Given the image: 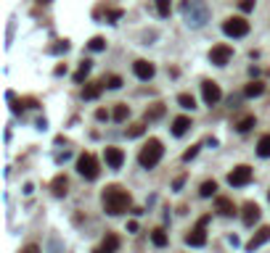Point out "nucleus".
<instances>
[{
	"instance_id": "58836bf2",
	"label": "nucleus",
	"mask_w": 270,
	"mask_h": 253,
	"mask_svg": "<svg viewBox=\"0 0 270 253\" xmlns=\"http://www.w3.org/2000/svg\"><path fill=\"white\" fill-rule=\"evenodd\" d=\"M37 3H43V5H48V3H53V0H37Z\"/></svg>"
},
{
	"instance_id": "39448f33",
	"label": "nucleus",
	"mask_w": 270,
	"mask_h": 253,
	"mask_svg": "<svg viewBox=\"0 0 270 253\" xmlns=\"http://www.w3.org/2000/svg\"><path fill=\"white\" fill-rule=\"evenodd\" d=\"M222 32H225L228 37H246L249 34V21L244 16H230V18H225L222 21Z\"/></svg>"
},
{
	"instance_id": "1a4fd4ad",
	"label": "nucleus",
	"mask_w": 270,
	"mask_h": 253,
	"mask_svg": "<svg viewBox=\"0 0 270 253\" xmlns=\"http://www.w3.org/2000/svg\"><path fill=\"white\" fill-rule=\"evenodd\" d=\"M104 158H106V166L109 169H122V164H125V153H122V148H114V145H109V148H104Z\"/></svg>"
},
{
	"instance_id": "e433bc0d",
	"label": "nucleus",
	"mask_w": 270,
	"mask_h": 253,
	"mask_svg": "<svg viewBox=\"0 0 270 253\" xmlns=\"http://www.w3.org/2000/svg\"><path fill=\"white\" fill-rule=\"evenodd\" d=\"M96 119H98V121H104V119H109V114H106V108H98V111H96Z\"/></svg>"
},
{
	"instance_id": "0eeeda50",
	"label": "nucleus",
	"mask_w": 270,
	"mask_h": 253,
	"mask_svg": "<svg viewBox=\"0 0 270 253\" xmlns=\"http://www.w3.org/2000/svg\"><path fill=\"white\" fill-rule=\"evenodd\" d=\"M201 95H204V103H207V106H217V103L222 100V90H220L217 82L204 79L201 82Z\"/></svg>"
},
{
	"instance_id": "a211bd4d",
	"label": "nucleus",
	"mask_w": 270,
	"mask_h": 253,
	"mask_svg": "<svg viewBox=\"0 0 270 253\" xmlns=\"http://www.w3.org/2000/svg\"><path fill=\"white\" fill-rule=\"evenodd\" d=\"M254 124H257V119H254L252 114H246V116H241V119L233 121V129H236V132H241V135H246Z\"/></svg>"
},
{
	"instance_id": "4be33fe9",
	"label": "nucleus",
	"mask_w": 270,
	"mask_h": 253,
	"mask_svg": "<svg viewBox=\"0 0 270 253\" xmlns=\"http://www.w3.org/2000/svg\"><path fill=\"white\" fill-rule=\"evenodd\" d=\"M101 251H104V253H114V251H119V238H117V235H106L104 243H101Z\"/></svg>"
},
{
	"instance_id": "bb28decb",
	"label": "nucleus",
	"mask_w": 270,
	"mask_h": 253,
	"mask_svg": "<svg viewBox=\"0 0 270 253\" xmlns=\"http://www.w3.org/2000/svg\"><path fill=\"white\" fill-rule=\"evenodd\" d=\"M257 156L270 158V135H262V137H259V143H257Z\"/></svg>"
},
{
	"instance_id": "4468645a",
	"label": "nucleus",
	"mask_w": 270,
	"mask_h": 253,
	"mask_svg": "<svg viewBox=\"0 0 270 253\" xmlns=\"http://www.w3.org/2000/svg\"><path fill=\"white\" fill-rule=\"evenodd\" d=\"M267 240H270V227L265 224V227H259V230H257V235L246 243V248H249V251H254V248H259V246H265Z\"/></svg>"
},
{
	"instance_id": "2f4dec72",
	"label": "nucleus",
	"mask_w": 270,
	"mask_h": 253,
	"mask_svg": "<svg viewBox=\"0 0 270 253\" xmlns=\"http://www.w3.org/2000/svg\"><path fill=\"white\" fill-rule=\"evenodd\" d=\"M143 132H146V124H143V121H138V124H130L127 137H141Z\"/></svg>"
},
{
	"instance_id": "f704fd0d",
	"label": "nucleus",
	"mask_w": 270,
	"mask_h": 253,
	"mask_svg": "<svg viewBox=\"0 0 270 253\" xmlns=\"http://www.w3.org/2000/svg\"><path fill=\"white\" fill-rule=\"evenodd\" d=\"M238 8H241L244 13H249V11L254 8V0H238Z\"/></svg>"
},
{
	"instance_id": "f3484780",
	"label": "nucleus",
	"mask_w": 270,
	"mask_h": 253,
	"mask_svg": "<svg viewBox=\"0 0 270 253\" xmlns=\"http://www.w3.org/2000/svg\"><path fill=\"white\" fill-rule=\"evenodd\" d=\"M104 87H106L104 82H88L85 90H82V98H85V100H96L101 92H104Z\"/></svg>"
},
{
	"instance_id": "6ab92c4d",
	"label": "nucleus",
	"mask_w": 270,
	"mask_h": 253,
	"mask_svg": "<svg viewBox=\"0 0 270 253\" xmlns=\"http://www.w3.org/2000/svg\"><path fill=\"white\" fill-rule=\"evenodd\" d=\"M262 92H265V82L262 79H252L244 87V98H259Z\"/></svg>"
},
{
	"instance_id": "9b49d317",
	"label": "nucleus",
	"mask_w": 270,
	"mask_h": 253,
	"mask_svg": "<svg viewBox=\"0 0 270 253\" xmlns=\"http://www.w3.org/2000/svg\"><path fill=\"white\" fill-rule=\"evenodd\" d=\"M207 224H196L188 235H185V246H193V248H201L204 243H207V232H204Z\"/></svg>"
},
{
	"instance_id": "c756f323",
	"label": "nucleus",
	"mask_w": 270,
	"mask_h": 253,
	"mask_svg": "<svg viewBox=\"0 0 270 253\" xmlns=\"http://www.w3.org/2000/svg\"><path fill=\"white\" fill-rule=\"evenodd\" d=\"M104 84L109 90H119V87H122V77H119V74H109V77L104 79Z\"/></svg>"
},
{
	"instance_id": "a878e982",
	"label": "nucleus",
	"mask_w": 270,
	"mask_h": 253,
	"mask_svg": "<svg viewBox=\"0 0 270 253\" xmlns=\"http://www.w3.org/2000/svg\"><path fill=\"white\" fill-rule=\"evenodd\" d=\"M178 103H180V108H185V111H193V108H196V98H193L191 92H180V95H178Z\"/></svg>"
},
{
	"instance_id": "9d476101",
	"label": "nucleus",
	"mask_w": 270,
	"mask_h": 253,
	"mask_svg": "<svg viewBox=\"0 0 270 253\" xmlns=\"http://www.w3.org/2000/svg\"><path fill=\"white\" fill-rule=\"evenodd\" d=\"M241 222L246 224V227H254V224L259 222V206L257 203H244V209H241Z\"/></svg>"
},
{
	"instance_id": "cd10ccee",
	"label": "nucleus",
	"mask_w": 270,
	"mask_h": 253,
	"mask_svg": "<svg viewBox=\"0 0 270 253\" xmlns=\"http://www.w3.org/2000/svg\"><path fill=\"white\" fill-rule=\"evenodd\" d=\"M156 11H159L162 18H167L172 13V0H156Z\"/></svg>"
},
{
	"instance_id": "f03ea898",
	"label": "nucleus",
	"mask_w": 270,
	"mask_h": 253,
	"mask_svg": "<svg viewBox=\"0 0 270 253\" xmlns=\"http://www.w3.org/2000/svg\"><path fill=\"white\" fill-rule=\"evenodd\" d=\"M183 13H185V21H188V26H204L209 18V11L207 5L201 3V0H183Z\"/></svg>"
},
{
	"instance_id": "72a5a7b5",
	"label": "nucleus",
	"mask_w": 270,
	"mask_h": 253,
	"mask_svg": "<svg viewBox=\"0 0 270 253\" xmlns=\"http://www.w3.org/2000/svg\"><path fill=\"white\" fill-rule=\"evenodd\" d=\"M67 50H69L67 40H59V45H53V48H51V53H67Z\"/></svg>"
},
{
	"instance_id": "5701e85b",
	"label": "nucleus",
	"mask_w": 270,
	"mask_h": 253,
	"mask_svg": "<svg viewBox=\"0 0 270 253\" xmlns=\"http://www.w3.org/2000/svg\"><path fill=\"white\" fill-rule=\"evenodd\" d=\"M127 116H130V106H127V103H117L111 119H114V121H127Z\"/></svg>"
},
{
	"instance_id": "20e7f679",
	"label": "nucleus",
	"mask_w": 270,
	"mask_h": 253,
	"mask_svg": "<svg viewBox=\"0 0 270 253\" xmlns=\"http://www.w3.org/2000/svg\"><path fill=\"white\" fill-rule=\"evenodd\" d=\"M77 172H80V177H85V180H98V174H101L98 158L93 153H82L77 158Z\"/></svg>"
},
{
	"instance_id": "aec40b11",
	"label": "nucleus",
	"mask_w": 270,
	"mask_h": 253,
	"mask_svg": "<svg viewBox=\"0 0 270 253\" xmlns=\"http://www.w3.org/2000/svg\"><path fill=\"white\" fill-rule=\"evenodd\" d=\"M164 116V103H154V106H148L146 108V121H156V119H162Z\"/></svg>"
},
{
	"instance_id": "c9c22d12",
	"label": "nucleus",
	"mask_w": 270,
	"mask_h": 253,
	"mask_svg": "<svg viewBox=\"0 0 270 253\" xmlns=\"http://www.w3.org/2000/svg\"><path fill=\"white\" fill-rule=\"evenodd\" d=\"M183 182H185V174H180L178 180L172 182V190H180V187H183Z\"/></svg>"
},
{
	"instance_id": "dca6fc26",
	"label": "nucleus",
	"mask_w": 270,
	"mask_h": 253,
	"mask_svg": "<svg viewBox=\"0 0 270 253\" xmlns=\"http://www.w3.org/2000/svg\"><path fill=\"white\" fill-rule=\"evenodd\" d=\"M191 127H193V124H191V119H188V116H178V119H172V127H170V129H172V135H175V137H183Z\"/></svg>"
},
{
	"instance_id": "423d86ee",
	"label": "nucleus",
	"mask_w": 270,
	"mask_h": 253,
	"mask_svg": "<svg viewBox=\"0 0 270 253\" xmlns=\"http://www.w3.org/2000/svg\"><path fill=\"white\" fill-rule=\"evenodd\" d=\"M252 177H254V172H252V166H246V164H238L233 172L228 174V185L230 187H246L249 182H252Z\"/></svg>"
},
{
	"instance_id": "ddd939ff",
	"label": "nucleus",
	"mask_w": 270,
	"mask_h": 253,
	"mask_svg": "<svg viewBox=\"0 0 270 253\" xmlns=\"http://www.w3.org/2000/svg\"><path fill=\"white\" fill-rule=\"evenodd\" d=\"M51 190H53L56 198H64V195L69 193V180H67V174H56L53 182H51Z\"/></svg>"
},
{
	"instance_id": "b1692460",
	"label": "nucleus",
	"mask_w": 270,
	"mask_h": 253,
	"mask_svg": "<svg viewBox=\"0 0 270 253\" xmlns=\"http://www.w3.org/2000/svg\"><path fill=\"white\" fill-rule=\"evenodd\" d=\"M215 193H217V182H215V180L201 182V187H199V195H201V198H212Z\"/></svg>"
},
{
	"instance_id": "473e14b6",
	"label": "nucleus",
	"mask_w": 270,
	"mask_h": 253,
	"mask_svg": "<svg viewBox=\"0 0 270 253\" xmlns=\"http://www.w3.org/2000/svg\"><path fill=\"white\" fill-rule=\"evenodd\" d=\"M199 148H201V145H191V148H188V151H185V153H183V161H185V164H188V161H193V158H196V156H199Z\"/></svg>"
},
{
	"instance_id": "4c0bfd02",
	"label": "nucleus",
	"mask_w": 270,
	"mask_h": 253,
	"mask_svg": "<svg viewBox=\"0 0 270 253\" xmlns=\"http://www.w3.org/2000/svg\"><path fill=\"white\" fill-rule=\"evenodd\" d=\"M61 74H67V63H64V66H56V77H61Z\"/></svg>"
},
{
	"instance_id": "412c9836",
	"label": "nucleus",
	"mask_w": 270,
	"mask_h": 253,
	"mask_svg": "<svg viewBox=\"0 0 270 253\" xmlns=\"http://www.w3.org/2000/svg\"><path fill=\"white\" fill-rule=\"evenodd\" d=\"M151 243H154L156 248H164L167 243H170V238H167V232L162 227H156V230H151Z\"/></svg>"
},
{
	"instance_id": "7ed1b4c3",
	"label": "nucleus",
	"mask_w": 270,
	"mask_h": 253,
	"mask_svg": "<svg viewBox=\"0 0 270 253\" xmlns=\"http://www.w3.org/2000/svg\"><path fill=\"white\" fill-rule=\"evenodd\" d=\"M162 156H164V148H162V143L156 137H151L148 143L141 148V153H138V164H141L143 169H154L156 164L162 161Z\"/></svg>"
},
{
	"instance_id": "2eb2a0df",
	"label": "nucleus",
	"mask_w": 270,
	"mask_h": 253,
	"mask_svg": "<svg viewBox=\"0 0 270 253\" xmlns=\"http://www.w3.org/2000/svg\"><path fill=\"white\" fill-rule=\"evenodd\" d=\"M215 211L220 214V217H233L236 206H233V201H230V198H222V195H220V198L215 201Z\"/></svg>"
},
{
	"instance_id": "393cba45",
	"label": "nucleus",
	"mask_w": 270,
	"mask_h": 253,
	"mask_svg": "<svg viewBox=\"0 0 270 253\" xmlns=\"http://www.w3.org/2000/svg\"><path fill=\"white\" fill-rule=\"evenodd\" d=\"M90 69H93V63H90V61H82V63H80V69L74 71V82H77V84H80V82H85V79H88V74H90Z\"/></svg>"
},
{
	"instance_id": "ea45409f",
	"label": "nucleus",
	"mask_w": 270,
	"mask_h": 253,
	"mask_svg": "<svg viewBox=\"0 0 270 253\" xmlns=\"http://www.w3.org/2000/svg\"><path fill=\"white\" fill-rule=\"evenodd\" d=\"M267 198H270V195H267Z\"/></svg>"
},
{
	"instance_id": "f8f14e48",
	"label": "nucleus",
	"mask_w": 270,
	"mask_h": 253,
	"mask_svg": "<svg viewBox=\"0 0 270 253\" xmlns=\"http://www.w3.org/2000/svg\"><path fill=\"white\" fill-rule=\"evenodd\" d=\"M133 71H135V77L138 79H143V82H148V79H151L154 77V74H156V66H154V63L151 61H135L133 63Z\"/></svg>"
},
{
	"instance_id": "f257e3e1",
	"label": "nucleus",
	"mask_w": 270,
	"mask_h": 253,
	"mask_svg": "<svg viewBox=\"0 0 270 253\" xmlns=\"http://www.w3.org/2000/svg\"><path fill=\"white\" fill-rule=\"evenodd\" d=\"M101 203H104V211L109 217H119V214L133 209V195H130L122 185H109V187H104Z\"/></svg>"
},
{
	"instance_id": "7c9ffc66",
	"label": "nucleus",
	"mask_w": 270,
	"mask_h": 253,
	"mask_svg": "<svg viewBox=\"0 0 270 253\" xmlns=\"http://www.w3.org/2000/svg\"><path fill=\"white\" fill-rule=\"evenodd\" d=\"M122 13H125L122 8H109V11H106V16H104V18H106L109 24H117L119 18H122Z\"/></svg>"
},
{
	"instance_id": "c85d7f7f",
	"label": "nucleus",
	"mask_w": 270,
	"mask_h": 253,
	"mask_svg": "<svg viewBox=\"0 0 270 253\" xmlns=\"http://www.w3.org/2000/svg\"><path fill=\"white\" fill-rule=\"evenodd\" d=\"M88 50H93V53L106 50V40H104V37H93V40L88 42Z\"/></svg>"
},
{
	"instance_id": "6e6552de",
	"label": "nucleus",
	"mask_w": 270,
	"mask_h": 253,
	"mask_svg": "<svg viewBox=\"0 0 270 253\" xmlns=\"http://www.w3.org/2000/svg\"><path fill=\"white\" fill-rule=\"evenodd\" d=\"M230 58H233V48L225 45V42H220V45H215V48L209 50V61L215 63V66H225Z\"/></svg>"
}]
</instances>
